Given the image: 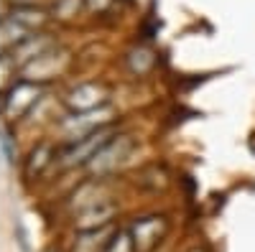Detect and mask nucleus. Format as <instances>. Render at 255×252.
<instances>
[{"mask_svg":"<svg viewBox=\"0 0 255 252\" xmlns=\"http://www.w3.org/2000/svg\"><path fill=\"white\" fill-rule=\"evenodd\" d=\"M161 232H163V224L153 217V219H143L133 227V250L135 252H151L156 247V242L161 240Z\"/></svg>","mask_w":255,"mask_h":252,"instance_id":"1","label":"nucleus"}]
</instances>
